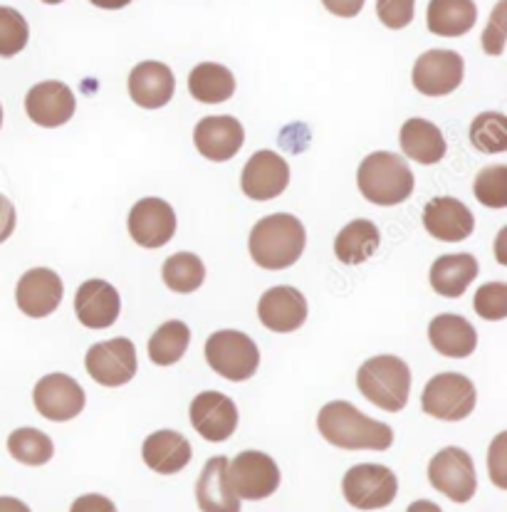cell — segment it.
<instances>
[{"label": "cell", "mask_w": 507, "mask_h": 512, "mask_svg": "<svg viewBox=\"0 0 507 512\" xmlns=\"http://www.w3.org/2000/svg\"><path fill=\"white\" fill-rule=\"evenodd\" d=\"M322 438L344 451H389L394 428L389 423L369 419L349 401H332L317 416Z\"/></svg>", "instance_id": "obj_1"}, {"label": "cell", "mask_w": 507, "mask_h": 512, "mask_svg": "<svg viewBox=\"0 0 507 512\" xmlns=\"http://www.w3.org/2000/svg\"><path fill=\"white\" fill-rule=\"evenodd\" d=\"M307 233L300 218L290 213H273L255 223L250 231L248 250L255 265L263 270H287L302 258Z\"/></svg>", "instance_id": "obj_2"}, {"label": "cell", "mask_w": 507, "mask_h": 512, "mask_svg": "<svg viewBox=\"0 0 507 512\" xmlns=\"http://www.w3.org/2000/svg\"><path fill=\"white\" fill-rule=\"evenodd\" d=\"M357 386L369 404L389 414H399L409 404L411 369L404 359L394 354H379L359 367Z\"/></svg>", "instance_id": "obj_3"}, {"label": "cell", "mask_w": 507, "mask_h": 512, "mask_svg": "<svg viewBox=\"0 0 507 512\" xmlns=\"http://www.w3.org/2000/svg\"><path fill=\"white\" fill-rule=\"evenodd\" d=\"M357 186L374 206H399L414 193V174L399 154L374 151L359 164Z\"/></svg>", "instance_id": "obj_4"}, {"label": "cell", "mask_w": 507, "mask_h": 512, "mask_svg": "<svg viewBox=\"0 0 507 512\" xmlns=\"http://www.w3.org/2000/svg\"><path fill=\"white\" fill-rule=\"evenodd\" d=\"M206 362L228 381H248L260 367V349L238 329H221L206 339Z\"/></svg>", "instance_id": "obj_5"}, {"label": "cell", "mask_w": 507, "mask_h": 512, "mask_svg": "<svg viewBox=\"0 0 507 512\" xmlns=\"http://www.w3.org/2000/svg\"><path fill=\"white\" fill-rule=\"evenodd\" d=\"M478 391L463 374H436L421 394V409L438 421H463L473 414Z\"/></svg>", "instance_id": "obj_6"}, {"label": "cell", "mask_w": 507, "mask_h": 512, "mask_svg": "<svg viewBox=\"0 0 507 512\" xmlns=\"http://www.w3.org/2000/svg\"><path fill=\"white\" fill-rule=\"evenodd\" d=\"M342 493L352 508L357 510H381L389 508L399 493V480L394 470L376 463H362L347 470L342 480Z\"/></svg>", "instance_id": "obj_7"}, {"label": "cell", "mask_w": 507, "mask_h": 512, "mask_svg": "<svg viewBox=\"0 0 507 512\" xmlns=\"http://www.w3.org/2000/svg\"><path fill=\"white\" fill-rule=\"evenodd\" d=\"M428 483L453 503H468V500H473L475 490H478L473 458L463 448H443L428 463Z\"/></svg>", "instance_id": "obj_8"}, {"label": "cell", "mask_w": 507, "mask_h": 512, "mask_svg": "<svg viewBox=\"0 0 507 512\" xmlns=\"http://www.w3.org/2000/svg\"><path fill=\"white\" fill-rule=\"evenodd\" d=\"M85 367L87 374H90L97 384L109 386V389L124 386L137 376V347H134L127 337L97 342L92 344L90 352H87Z\"/></svg>", "instance_id": "obj_9"}, {"label": "cell", "mask_w": 507, "mask_h": 512, "mask_svg": "<svg viewBox=\"0 0 507 512\" xmlns=\"http://www.w3.org/2000/svg\"><path fill=\"white\" fill-rule=\"evenodd\" d=\"M228 480L240 500H265L280 488V468L268 453L243 451L228 461Z\"/></svg>", "instance_id": "obj_10"}, {"label": "cell", "mask_w": 507, "mask_h": 512, "mask_svg": "<svg viewBox=\"0 0 507 512\" xmlns=\"http://www.w3.org/2000/svg\"><path fill=\"white\" fill-rule=\"evenodd\" d=\"M33 404L47 421H72L85 411V389L67 374H47L35 384Z\"/></svg>", "instance_id": "obj_11"}, {"label": "cell", "mask_w": 507, "mask_h": 512, "mask_svg": "<svg viewBox=\"0 0 507 512\" xmlns=\"http://www.w3.org/2000/svg\"><path fill=\"white\" fill-rule=\"evenodd\" d=\"M465 62L453 50H428L414 65V87L426 97H446L461 87Z\"/></svg>", "instance_id": "obj_12"}, {"label": "cell", "mask_w": 507, "mask_h": 512, "mask_svg": "<svg viewBox=\"0 0 507 512\" xmlns=\"http://www.w3.org/2000/svg\"><path fill=\"white\" fill-rule=\"evenodd\" d=\"M191 426L201 438L211 443H223L233 436L238 428V409H235L231 396L221 391H201L191 401Z\"/></svg>", "instance_id": "obj_13"}, {"label": "cell", "mask_w": 507, "mask_h": 512, "mask_svg": "<svg viewBox=\"0 0 507 512\" xmlns=\"http://www.w3.org/2000/svg\"><path fill=\"white\" fill-rule=\"evenodd\" d=\"M127 228L141 248H164L176 235V213L164 198H141L129 211Z\"/></svg>", "instance_id": "obj_14"}, {"label": "cell", "mask_w": 507, "mask_h": 512, "mask_svg": "<svg viewBox=\"0 0 507 512\" xmlns=\"http://www.w3.org/2000/svg\"><path fill=\"white\" fill-rule=\"evenodd\" d=\"M290 186V166L275 151L263 149L248 159L240 176V188L253 201H273Z\"/></svg>", "instance_id": "obj_15"}, {"label": "cell", "mask_w": 507, "mask_h": 512, "mask_svg": "<svg viewBox=\"0 0 507 512\" xmlns=\"http://www.w3.org/2000/svg\"><path fill=\"white\" fill-rule=\"evenodd\" d=\"M62 295H65L62 278L55 270L47 268L28 270L15 287V302H18L20 312L33 320L50 317L60 307Z\"/></svg>", "instance_id": "obj_16"}, {"label": "cell", "mask_w": 507, "mask_h": 512, "mask_svg": "<svg viewBox=\"0 0 507 512\" xmlns=\"http://www.w3.org/2000/svg\"><path fill=\"white\" fill-rule=\"evenodd\" d=\"M423 228L441 243H461L468 235H473L475 218L458 198L438 196L423 208Z\"/></svg>", "instance_id": "obj_17"}, {"label": "cell", "mask_w": 507, "mask_h": 512, "mask_svg": "<svg viewBox=\"0 0 507 512\" xmlns=\"http://www.w3.org/2000/svg\"><path fill=\"white\" fill-rule=\"evenodd\" d=\"M258 317L270 332L290 334L307 322V300L290 285L270 287L258 302Z\"/></svg>", "instance_id": "obj_18"}, {"label": "cell", "mask_w": 507, "mask_h": 512, "mask_svg": "<svg viewBox=\"0 0 507 512\" xmlns=\"http://www.w3.org/2000/svg\"><path fill=\"white\" fill-rule=\"evenodd\" d=\"M25 112L33 124L45 129L62 127L75 114V94L65 82L47 80L25 94Z\"/></svg>", "instance_id": "obj_19"}, {"label": "cell", "mask_w": 507, "mask_h": 512, "mask_svg": "<svg viewBox=\"0 0 507 512\" xmlns=\"http://www.w3.org/2000/svg\"><path fill=\"white\" fill-rule=\"evenodd\" d=\"M245 132L243 124L235 117H206L196 124L193 129V144H196L198 154L206 156L208 161H231L240 149H243Z\"/></svg>", "instance_id": "obj_20"}, {"label": "cell", "mask_w": 507, "mask_h": 512, "mask_svg": "<svg viewBox=\"0 0 507 512\" xmlns=\"http://www.w3.org/2000/svg\"><path fill=\"white\" fill-rule=\"evenodd\" d=\"M122 312V297L117 287L107 280H87L82 282L75 295V315L77 320L90 329H107L119 320Z\"/></svg>", "instance_id": "obj_21"}, {"label": "cell", "mask_w": 507, "mask_h": 512, "mask_svg": "<svg viewBox=\"0 0 507 512\" xmlns=\"http://www.w3.org/2000/svg\"><path fill=\"white\" fill-rule=\"evenodd\" d=\"M129 97L144 109H161L171 102L176 92V77L164 62H139L129 75Z\"/></svg>", "instance_id": "obj_22"}, {"label": "cell", "mask_w": 507, "mask_h": 512, "mask_svg": "<svg viewBox=\"0 0 507 512\" xmlns=\"http://www.w3.org/2000/svg\"><path fill=\"white\" fill-rule=\"evenodd\" d=\"M196 503L201 512H240V498L228 480V458L206 461L196 483Z\"/></svg>", "instance_id": "obj_23"}, {"label": "cell", "mask_w": 507, "mask_h": 512, "mask_svg": "<svg viewBox=\"0 0 507 512\" xmlns=\"http://www.w3.org/2000/svg\"><path fill=\"white\" fill-rule=\"evenodd\" d=\"M191 443L179 431H156L141 446V458L154 473L176 475L191 463Z\"/></svg>", "instance_id": "obj_24"}, {"label": "cell", "mask_w": 507, "mask_h": 512, "mask_svg": "<svg viewBox=\"0 0 507 512\" xmlns=\"http://www.w3.org/2000/svg\"><path fill=\"white\" fill-rule=\"evenodd\" d=\"M428 342L443 357L465 359L478 347V332L461 315H438L428 325Z\"/></svg>", "instance_id": "obj_25"}, {"label": "cell", "mask_w": 507, "mask_h": 512, "mask_svg": "<svg viewBox=\"0 0 507 512\" xmlns=\"http://www.w3.org/2000/svg\"><path fill=\"white\" fill-rule=\"evenodd\" d=\"M480 265L475 255L456 253V255H441L436 263L431 265V287L441 297H456L465 295L468 285L478 278Z\"/></svg>", "instance_id": "obj_26"}, {"label": "cell", "mask_w": 507, "mask_h": 512, "mask_svg": "<svg viewBox=\"0 0 507 512\" xmlns=\"http://www.w3.org/2000/svg\"><path fill=\"white\" fill-rule=\"evenodd\" d=\"M399 141L404 154L423 166L438 164V161L446 156V139H443V132L436 124L428 122V119H406L404 127H401Z\"/></svg>", "instance_id": "obj_27"}, {"label": "cell", "mask_w": 507, "mask_h": 512, "mask_svg": "<svg viewBox=\"0 0 507 512\" xmlns=\"http://www.w3.org/2000/svg\"><path fill=\"white\" fill-rule=\"evenodd\" d=\"M478 20L473 0H431L426 8V25L438 38H461Z\"/></svg>", "instance_id": "obj_28"}, {"label": "cell", "mask_w": 507, "mask_h": 512, "mask_svg": "<svg viewBox=\"0 0 507 512\" xmlns=\"http://www.w3.org/2000/svg\"><path fill=\"white\" fill-rule=\"evenodd\" d=\"M381 233L367 218L352 221L334 238V255L344 265H362L379 250Z\"/></svg>", "instance_id": "obj_29"}, {"label": "cell", "mask_w": 507, "mask_h": 512, "mask_svg": "<svg viewBox=\"0 0 507 512\" xmlns=\"http://www.w3.org/2000/svg\"><path fill=\"white\" fill-rule=\"evenodd\" d=\"M188 92L201 104H223L235 94V77L218 62H201L188 75Z\"/></svg>", "instance_id": "obj_30"}, {"label": "cell", "mask_w": 507, "mask_h": 512, "mask_svg": "<svg viewBox=\"0 0 507 512\" xmlns=\"http://www.w3.org/2000/svg\"><path fill=\"white\" fill-rule=\"evenodd\" d=\"M188 344H191V329L181 320L164 322L149 339V359L156 367H171L184 359Z\"/></svg>", "instance_id": "obj_31"}, {"label": "cell", "mask_w": 507, "mask_h": 512, "mask_svg": "<svg viewBox=\"0 0 507 512\" xmlns=\"http://www.w3.org/2000/svg\"><path fill=\"white\" fill-rule=\"evenodd\" d=\"M161 278L164 285L171 292H179V295H191L206 280V265L198 255L193 253H176L171 258H166L164 270H161Z\"/></svg>", "instance_id": "obj_32"}, {"label": "cell", "mask_w": 507, "mask_h": 512, "mask_svg": "<svg viewBox=\"0 0 507 512\" xmlns=\"http://www.w3.org/2000/svg\"><path fill=\"white\" fill-rule=\"evenodd\" d=\"M8 453L23 466H45L55 456V446L38 428H15L8 436Z\"/></svg>", "instance_id": "obj_33"}, {"label": "cell", "mask_w": 507, "mask_h": 512, "mask_svg": "<svg viewBox=\"0 0 507 512\" xmlns=\"http://www.w3.org/2000/svg\"><path fill=\"white\" fill-rule=\"evenodd\" d=\"M470 144L483 154L507 151V117L503 112H483L470 124Z\"/></svg>", "instance_id": "obj_34"}, {"label": "cell", "mask_w": 507, "mask_h": 512, "mask_svg": "<svg viewBox=\"0 0 507 512\" xmlns=\"http://www.w3.org/2000/svg\"><path fill=\"white\" fill-rule=\"evenodd\" d=\"M30 38L28 20L18 10L0 5V57H13L25 50Z\"/></svg>", "instance_id": "obj_35"}, {"label": "cell", "mask_w": 507, "mask_h": 512, "mask_svg": "<svg viewBox=\"0 0 507 512\" xmlns=\"http://www.w3.org/2000/svg\"><path fill=\"white\" fill-rule=\"evenodd\" d=\"M473 193L485 208H507V166H488L475 176Z\"/></svg>", "instance_id": "obj_36"}, {"label": "cell", "mask_w": 507, "mask_h": 512, "mask_svg": "<svg viewBox=\"0 0 507 512\" xmlns=\"http://www.w3.org/2000/svg\"><path fill=\"white\" fill-rule=\"evenodd\" d=\"M473 307L483 320L500 322L507 317V285L505 282H490L478 287L473 297Z\"/></svg>", "instance_id": "obj_37"}, {"label": "cell", "mask_w": 507, "mask_h": 512, "mask_svg": "<svg viewBox=\"0 0 507 512\" xmlns=\"http://www.w3.org/2000/svg\"><path fill=\"white\" fill-rule=\"evenodd\" d=\"M416 0H376V15L389 30H401L414 20Z\"/></svg>", "instance_id": "obj_38"}, {"label": "cell", "mask_w": 507, "mask_h": 512, "mask_svg": "<svg viewBox=\"0 0 507 512\" xmlns=\"http://www.w3.org/2000/svg\"><path fill=\"white\" fill-rule=\"evenodd\" d=\"M505 10H507V0H500L498 8H495V13H493V18H490L488 28H485V33H483L485 55H503L505 38H507Z\"/></svg>", "instance_id": "obj_39"}, {"label": "cell", "mask_w": 507, "mask_h": 512, "mask_svg": "<svg viewBox=\"0 0 507 512\" xmlns=\"http://www.w3.org/2000/svg\"><path fill=\"white\" fill-rule=\"evenodd\" d=\"M505 443H507V433H500L498 438H495L493 448H490V458H488V468H490V475H493V483L498 485V488H507V473H505V458H507V451H505Z\"/></svg>", "instance_id": "obj_40"}, {"label": "cell", "mask_w": 507, "mask_h": 512, "mask_svg": "<svg viewBox=\"0 0 507 512\" xmlns=\"http://www.w3.org/2000/svg\"><path fill=\"white\" fill-rule=\"evenodd\" d=\"M70 512H117L114 508V503L109 498H104V495H82V498H77L75 503H72Z\"/></svg>", "instance_id": "obj_41"}, {"label": "cell", "mask_w": 507, "mask_h": 512, "mask_svg": "<svg viewBox=\"0 0 507 512\" xmlns=\"http://www.w3.org/2000/svg\"><path fill=\"white\" fill-rule=\"evenodd\" d=\"M15 223H18V216H15L13 201L0 193V243H5L13 235Z\"/></svg>", "instance_id": "obj_42"}, {"label": "cell", "mask_w": 507, "mask_h": 512, "mask_svg": "<svg viewBox=\"0 0 507 512\" xmlns=\"http://www.w3.org/2000/svg\"><path fill=\"white\" fill-rule=\"evenodd\" d=\"M364 3L367 0H322L324 8L332 15H337V18H354V15L362 13Z\"/></svg>", "instance_id": "obj_43"}, {"label": "cell", "mask_w": 507, "mask_h": 512, "mask_svg": "<svg viewBox=\"0 0 507 512\" xmlns=\"http://www.w3.org/2000/svg\"><path fill=\"white\" fill-rule=\"evenodd\" d=\"M0 512H33V510L18 498H0Z\"/></svg>", "instance_id": "obj_44"}, {"label": "cell", "mask_w": 507, "mask_h": 512, "mask_svg": "<svg viewBox=\"0 0 507 512\" xmlns=\"http://www.w3.org/2000/svg\"><path fill=\"white\" fill-rule=\"evenodd\" d=\"M90 3L97 5V8H102V10H122V8H127L132 0H90Z\"/></svg>", "instance_id": "obj_45"}, {"label": "cell", "mask_w": 507, "mask_h": 512, "mask_svg": "<svg viewBox=\"0 0 507 512\" xmlns=\"http://www.w3.org/2000/svg\"><path fill=\"white\" fill-rule=\"evenodd\" d=\"M406 512H443L438 508L436 503H431V500H416V503L409 505V510Z\"/></svg>", "instance_id": "obj_46"}, {"label": "cell", "mask_w": 507, "mask_h": 512, "mask_svg": "<svg viewBox=\"0 0 507 512\" xmlns=\"http://www.w3.org/2000/svg\"><path fill=\"white\" fill-rule=\"evenodd\" d=\"M43 3H47V5H60V3H65V0H43Z\"/></svg>", "instance_id": "obj_47"}, {"label": "cell", "mask_w": 507, "mask_h": 512, "mask_svg": "<svg viewBox=\"0 0 507 512\" xmlns=\"http://www.w3.org/2000/svg\"><path fill=\"white\" fill-rule=\"evenodd\" d=\"M0 127H3V107H0Z\"/></svg>", "instance_id": "obj_48"}]
</instances>
